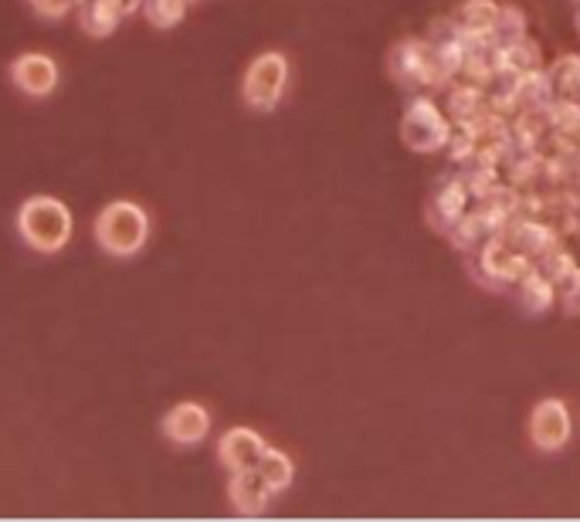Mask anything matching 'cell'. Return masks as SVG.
<instances>
[{"instance_id":"6da1fadb","label":"cell","mask_w":580,"mask_h":522,"mask_svg":"<svg viewBox=\"0 0 580 522\" xmlns=\"http://www.w3.org/2000/svg\"><path fill=\"white\" fill-rule=\"evenodd\" d=\"M18 231L34 252L55 255L72 242V211L58 198H28L18 211Z\"/></svg>"},{"instance_id":"7a4b0ae2","label":"cell","mask_w":580,"mask_h":522,"mask_svg":"<svg viewBox=\"0 0 580 522\" xmlns=\"http://www.w3.org/2000/svg\"><path fill=\"white\" fill-rule=\"evenodd\" d=\"M150 237V214L137 201H112L96 217V242L112 258H132Z\"/></svg>"},{"instance_id":"3957f363","label":"cell","mask_w":580,"mask_h":522,"mask_svg":"<svg viewBox=\"0 0 580 522\" xmlns=\"http://www.w3.org/2000/svg\"><path fill=\"white\" fill-rule=\"evenodd\" d=\"M286 85H289V62H286V55L265 52V55H258V58L248 65L241 95H245V103H248L251 109L272 113V109L282 103Z\"/></svg>"},{"instance_id":"277c9868","label":"cell","mask_w":580,"mask_h":522,"mask_svg":"<svg viewBox=\"0 0 580 522\" xmlns=\"http://www.w3.org/2000/svg\"><path fill=\"white\" fill-rule=\"evenodd\" d=\"M11 82L31 99H44L58 88V65L44 52H24L11 62Z\"/></svg>"},{"instance_id":"5b68a950","label":"cell","mask_w":580,"mask_h":522,"mask_svg":"<svg viewBox=\"0 0 580 522\" xmlns=\"http://www.w3.org/2000/svg\"><path fill=\"white\" fill-rule=\"evenodd\" d=\"M211 432V414L204 404L184 401L163 417V435L173 445H201Z\"/></svg>"},{"instance_id":"8992f818","label":"cell","mask_w":580,"mask_h":522,"mask_svg":"<svg viewBox=\"0 0 580 522\" xmlns=\"http://www.w3.org/2000/svg\"><path fill=\"white\" fill-rule=\"evenodd\" d=\"M529 435L537 441V448L544 451H557L567 445L570 438V414L560 401H544L537 411H533V420H529Z\"/></svg>"},{"instance_id":"52a82bcc","label":"cell","mask_w":580,"mask_h":522,"mask_svg":"<svg viewBox=\"0 0 580 522\" xmlns=\"http://www.w3.org/2000/svg\"><path fill=\"white\" fill-rule=\"evenodd\" d=\"M261 451H265V438L258 432H251V427H232V432L221 438V445H217L221 461H225L232 471L255 468Z\"/></svg>"},{"instance_id":"ba28073f","label":"cell","mask_w":580,"mask_h":522,"mask_svg":"<svg viewBox=\"0 0 580 522\" xmlns=\"http://www.w3.org/2000/svg\"><path fill=\"white\" fill-rule=\"evenodd\" d=\"M228 496L241 515H258V512H265V505H269L272 489L261 482V475L255 468H241V471H232Z\"/></svg>"},{"instance_id":"9c48e42d","label":"cell","mask_w":580,"mask_h":522,"mask_svg":"<svg viewBox=\"0 0 580 522\" xmlns=\"http://www.w3.org/2000/svg\"><path fill=\"white\" fill-rule=\"evenodd\" d=\"M441 136H444V122L438 119V113L428 103H418L405 119V139L415 150H434Z\"/></svg>"},{"instance_id":"30bf717a","label":"cell","mask_w":580,"mask_h":522,"mask_svg":"<svg viewBox=\"0 0 580 522\" xmlns=\"http://www.w3.org/2000/svg\"><path fill=\"white\" fill-rule=\"evenodd\" d=\"M119 4L116 0H85L82 8V28L93 34V38H109L119 28Z\"/></svg>"},{"instance_id":"8fae6325","label":"cell","mask_w":580,"mask_h":522,"mask_svg":"<svg viewBox=\"0 0 580 522\" xmlns=\"http://www.w3.org/2000/svg\"><path fill=\"white\" fill-rule=\"evenodd\" d=\"M255 471L261 475V482L269 486L272 492L289 489V486H292V475H296L292 458H289L286 451H276V448H265V451H261V458H258Z\"/></svg>"},{"instance_id":"7c38bea8","label":"cell","mask_w":580,"mask_h":522,"mask_svg":"<svg viewBox=\"0 0 580 522\" xmlns=\"http://www.w3.org/2000/svg\"><path fill=\"white\" fill-rule=\"evenodd\" d=\"M187 8H191V0H147L143 14L153 28H176L184 21Z\"/></svg>"},{"instance_id":"4fadbf2b","label":"cell","mask_w":580,"mask_h":522,"mask_svg":"<svg viewBox=\"0 0 580 522\" xmlns=\"http://www.w3.org/2000/svg\"><path fill=\"white\" fill-rule=\"evenodd\" d=\"M34 8L41 18H65L75 8V0H34Z\"/></svg>"},{"instance_id":"5bb4252c","label":"cell","mask_w":580,"mask_h":522,"mask_svg":"<svg viewBox=\"0 0 580 522\" xmlns=\"http://www.w3.org/2000/svg\"><path fill=\"white\" fill-rule=\"evenodd\" d=\"M75 4H85V0H75Z\"/></svg>"}]
</instances>
